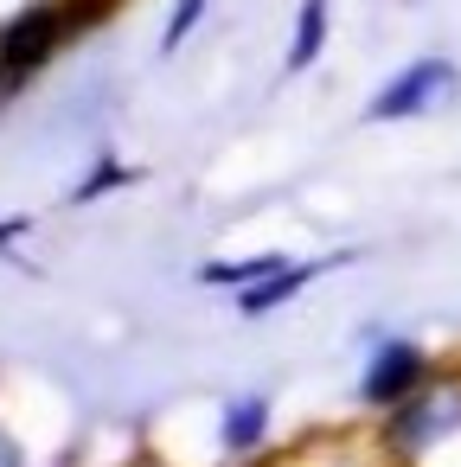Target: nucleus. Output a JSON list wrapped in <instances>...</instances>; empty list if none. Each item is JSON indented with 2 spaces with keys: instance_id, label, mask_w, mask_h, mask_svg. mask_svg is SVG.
Listing matches in <instances>:
<instances>
[{
  "instance_id": "nucleus-4",
  "label": "nucleus",
  "mask_w": 461,
  "mask_h": 467,
  "mask_svg": "<svg viewBox=\"0 0 461 467\" xmlns=\"http://www.w3.org/2000/svg\"><path fill=\"white\" fill-rule=\"evenodd\" d=\"M423 378H429V358H423V346H416V339H378V346L365 352L359 397H365L372 410H397L403 397H416V390H423Z\"/></svg>"
},
{
  "instance_id": "nucleus-9",
  "label": "nucleus",
  "mask_w": 461,
  "mask_h": 467,
  "mask_svg": "<svg viewBox=\"0 0 461 467\" xmlns=\"http://www.w3.org/2000/svg\"><path fill=\"white\" fill-rule=\"evenodd\" d=\"M199 20H205V0H180L173 20H167V33H161V52H180V39H186Z\"/></svg>"
},
{
  "instance_id": "nucleus-1",
  "label": "nucleus",
  "mask_w": 461,
  "mask_h": 467,
  "mask_svg": "<svg viewBox=\"0 0 461 467\" xmlns=\"http://www.w3.org/2000/svg\"><path fill=\"white\" fill-rule=\"evenodd\" d=\"M461 435V378H442V384H423L416 397H403L391 416H384V448L397 461H423L435 441Z\"/></svg>"
},
{
  "instance_id": "nucleus-10",
  "label": "nucleus",
  "mask_w": 461,
  "mask_h": 467,
  "mask_svg": "<svg viewBox=\"0 0 461 467\" xmlns=\"http://www.w3.org/2000/svg\"><path fill=\"white\" fill-rule=\"evenodd\" d=\"M0 467H26V454H20V441L0 429Z\"/></svg>"
},
{
  "instance_id": "nucleus-3",
  "label": "nucleus",
  "mask_w": 461,
  "mask_h": 467,
  "mask_svg": "<svg viewBox=\"0 0 461 467\" xmlns=\"http://www.w3.org/2000/svg\"><path fill=\"white\" fill-rule=\"evenodd\" d=\"M455 65L448 58H416V65H403L391 84H378L372 90V103H365V122H410V116H429V109H442L448 97H455Z\"/></svg>"
},
{
  "instance_id": "nucleus-5",
  "label": "nucleus",
  "mask_w": 461,
  "mask_h": 467,
  "mask_svg": "<svg viewBox=\"0 0 461 467\" xmlns=\"http://www.w3.org/2000/svg\"><path fill=\"white\" fill-rule=\"evenodd\" d=\"M333 263H352V250H340V256H314V263H295V269H276V275H263V282H250V288H237V314L244 320H263V314H276L282 301H295L320 269H333Z\"/></svg>"
},
{
  "instance_id": "nucleus-7",
  "label": "nucleus",
  "mask_w": 461,
  "mask_h": 467,
  "mask_svg": "<svg viewBox=\"0 0 461 467\" xmlns=\"http://www.w3.org/2000/svg\"><path fill=\"white\" fill-rule=\"evenodd\" d=\"M320 46H327V0H301V14H295V39H288L282 71H288V78H301V71L320 58Z\"/></svg>"
},
{
  "instance_id": "nucleus-6",
  "label": "nucleus",
  "mask_w": 461,
  "mask_h": 467,
  "mask_svg": "<svg viewBox=\"0 0 461 467\" xmlns=\"http://www.w3.org/2000/svg\"><path fill=\"white\" fill-rule=\"evenodd\" d=\"M263 435H269V397H263V390L231 397V403H225V422H218V448L237 454V461H250V454L263 448Z\"/></svg>"
},
{
  "instance_id": "nucleus-8",
  "label": "nucleus",
  "mask_w": 461,
  "mask_h": 467,
  "mask_svg": "<svg viewBox=\"0 0 461 467\" xmlns=\"http://www.w3.org/2000/svg\"><path fill=\"white\" fill-rule=\"evenodd\" d=\"M276 269H288V256H244V263H205L199 269V282H212V288H250V282H263V275H276Z\"/></svg>"
},
{
  "instance_id": "nucleus-2",
  "label": "nucleus",
  "mask_w": 461,
  "mask_h": 467,
  "mask_svg": "<svg viewBox=\"0 0 461 467\" xmlns=\"http://www.w3.org/2000/svg\"><path fill=\"white\" fill-rule=\"evenodd\" d=\"M71 7L65 0H46V7H26L0 26V90H20L65 39H71Z\"/></svg>"
}]
</instances>
